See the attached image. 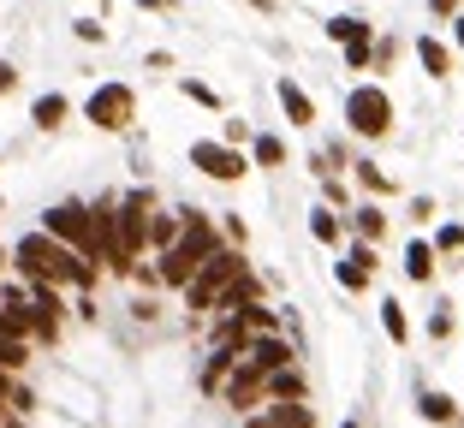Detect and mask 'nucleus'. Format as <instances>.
Returning a JSON list of instances; mask_svg holds the SVG:
<instances>
[{
	"instance_id": "nucleus-1",
	"label": "nucleus",
	"mask_w": 464,
	"mask_h": 428,
	"mask_svg": "<svg viewBox=\"0 0 464 428\" xmlns=\"http://www.w3.org/2000/svg\"><path fill=\"white\" fill-rule=\"evenodd\" d=\"M13 268H18V280H42V286H60V291H66V286L90 291V286H96V274H102L96 262H83L78 250L60 244L54 233H42V226L13 244Z\"/></svg>"
},
{
	"instance_id": "nucleus-2",
	"label": "nucleus",
	"mask_w": 464,
	"mask_h": 428,
	"mask_svg": "<svg viewBox=\"0 0 464 428\" xmlns=\"http://www.w3.org/2000/svg\"><path fill=\"white\" fill-rule=\"evenodd\" d=\"M215 250H220L215 221H208L203 208H179V244L155 256V280L173 286V291H185V286H191V274L215 256Z\"/></svg>"
},
{
	"instance_id": "nucleus-3",
	"label": "nucleus",
	"mask_w": 464,
	"mask_h": 428,
	"mask_svg": "<svg viewBox=\"0 0 464 428\" xmlns=\"http://www.w3.org/2000/svg\"><path fill=\"white\" fill-rule=\"evenodd\" d=\"M150 214H155V196H150V191L120 196V221H113V250H108V268H113V274H137V256L150 250Z\"/></svg>"
},
{
	"instance_id": "nucleus-4",
	"label": "nucleus",
	"mask_w": 464,
	"mask_h": 428,
	"mask_svg": "<svg viewBox=\"0 0 464 428\" xmlns=\"http://www.w3.org/2000/svg\"><path fill=\"white\" fill-rule=\"evenodd\" d=\"M245 268H250V262H245V250H238V244H220L215 256H208V262L191 274V286H185V309L208 316V309H215V298H220V291H227L238 274H245Z\"/></svg>"
},
{
	"instance_id": "nucleus-5",
	"label": "nucleus",
	"mask_w": 464,
	"mask_h": 428,
	"mask_svg": "<svg viewBox=\"0 0 464 428\" xmlns=\"http://www.w3.org/2000/svg\"><path fill=\"white\" fill-rule=\"evenodd\" d=\"M345 131L369 138V143L393 131V96H387L382 83H357L352 96H345Z\"/></svg>"
},
{
	"instance_id": "nucleus-6",
	"label": "nucleus",
	"mask_w": 464,
	"mask_h": 428,
	"mask_svg": "<svg viewBox=\"0 0 464 428\" xmlns=\"http://www.w3.org/2000/svg\"><path fill=\"white\" fill-rule=\"evenodd\" d=\"M83 119L96 125V131H125L137 119V90L131 83H96L90 101H83Z\"/></svg>"
},
{
	"instance_id": "nucleus-7",
	"label": "nucleus",
	"mask_w": 464,
	"mask_h": 428,
	"mask_svg": "<svg viewBox=\"0 0 464 428\" xmlns=\"http://www.w3.org/2000/svg\"><path fill=\"white\" fill-rule=\"evenodd\" d=\"M42 233H54L60 244H72L83 262H96V233H90V203H54L42 214ZM102 268V262H96Z\"/></svg>"
},
{
	"instance_id": "nucleus-8",
	"label": "nucleus",
	"mask_w": 464,
	"mask_h": 428,
	"mask_svg": "<svg viewBox=\"0 0 464 428\" xmlns=\"http://www.w3.org/2000/svg\"><path fill=\"white\" fill-rule=\"evenodd\" d=\"M328 42H340V48H345V66H352V71L375 66V24H369V18H357V13L328 18Z\"/></svg>"
},
{
	"instance_id": "nucleus-9",
	"label": "nucleus",
	"mask_w": 464,
	"mask_h": 428,
	"mask_svg": "<svg viewBox=\"0 0 464 428\" xmlns=\"http://www.w3.org/2000/svg\"><path fill=\"white\" fill-rule=\"evenodd\" d=\"M191 166L203 173V179H215V185H238L250 173V155H238L232 143L203 138V143H191Z\"/></svg>"
},
{
	"instance_id": "nucleus-10",
	"label": "nucleus",
	"mask_w": 464,
	"mask_h": 428,
	"mask_svg": "<svg viewBox=\"0 0 464 428\" xmlns=\"http://www.w3.org/2000/svg\"><path fill=\"white\" fill-rule=\"evenodd\" d=\"M245 363L268 381L274 369H286V363H298V346H292L286 333H250V346H245Z\"/></svg>"
},
{
	"instance_id": "nucleus-11",
	"label": "nucleus",
	"mask_w": 464,
	"mask_h": 428,
	"mask_svg": "<svg viewBox=\"0 0 464 428\" xmlns=\"http://www.w3.org/2000/svg\"><path fill=\"white\" fill-rule=\"evenodd\" d=\"M220 399H227L232 404V411H256V404H268V393H262V375L256 369H250V363L245 357H238V363H232V375H227V381H220Z\"/></svg>"
},
{
	"instance_id": "nucleus-12",
	"label": "nucleus",
	"mask_w": 464,
	"mask_h": 428,
	"mask_svg": "<svg viewBox=\"0 0 464 428\" xmlns=\"http://www.w3.org/2000/svg\"><path fill=\"white\" fill-rule=\"evenodd\" d=\"M245 428H315V411L304 399H268V411H250Z\"/></svg>"
},
{
	"instance_id": "nucleus-13",
	"label": "nucleus",
	"mask_w": 464,
	"mask_h": 428,
	"mask_svg": "<svg viewBox=\"0 0 464 428\" xmlns=\"http://www.w3.org/2000/svg\"><path fill=\"white\" fill-rule=\"evenodd\" d=\"M334 280H340L345 291H369V280H375V244H363V238H357V244L345 250V262L334 268Z\"/></svg>"
},
{
	"instance_id": "nucleus-14",
	"label": "nucleus",
	"mask_w": 464,
	"mask_h": 428,
	"mask_svg": "<svg viewBox=\"0 0 464 428\" xmlns=\"http://www.w3.org/2000/svg\"><path fill=\"white\" fill-rule=\"evenodd\" d=\"M262 298H268V286H262V280L245 268V274H238V280H232V286L215 298V309H250V304H262ZM215 309H208V316H215Z\"/></svg>"
},
{
	"instance_id": "nucleus-15",
	"label": "nucleus",
	"mask_w": 464,
	"mask_h": 428,
	"mask_svg": "<svg viewBox=\"0 0 464 428\" xmlns=\"http://www.w3.org/2000/svg\"><path fill=\"white\" fill-rule=\"evenodd\" d=\"M66 119H72V101L60 96V90H48V96L30 101V125H36V131H60Z\"/></svg>"
},
{
	"instance_id": "nucleus-16",
	"label": "nucleus",
	"mask_w": 464,
	"mask_h": 428,
	"mask_svg": "<svg viewBox=\"0 0 464 428\" xmlns=\"http://www.w3.org/2000/svg\"><path fill=\"white\" fill-rule=\"evenodd\" d=\"M262 393H268V399H310V381H304L298 363H286V369H274L268 381H262Z\"/></svg>"
},
{
	"instance_id": "nucleus-17",
	"label": "nucleus",
	"mask_w": 464,
	"mask_h": 428,
	"mask_svg": "<svg viewBox=\"0 0 464 428\" xmlns=\"http://www.w3.org/2000/svg\"><path fill=\"white\" fill-rule=\"evenodd\" d=\"M352 233L363 238V244H382L387 238V208L382 203H357L352 208Z\"/></svg>"
},
{
	"instance_id": "nucleus-18",
	"label": "nucleus",
	"mask_w": 464,
	"mask_h": 428,
	"mask_svg": "<svg viewBox=\"0 0 464 428\" xmlns=\"http://www.w3.org/2000/svg\"><path fill=\"white\" fill-rule=\"evenodd\" d=\"M274 96H280V108H286V119H292V125H315V101L304 96V90H298L292 78L274 83Z\"/></svg>"
},
{
	"instance_id": "nucleus-19",
	"label": "nucleus",
	"mask_w": 464,
	"mask_h": 428,
	"mask_svg": "<svg viewBox=\"0 0 464 428\" xmlns=\"http://www.w3.org/2000/svg\"><path fill=\"white\" fill-rule=\"evenodd\" d=\"M417 60H423L429 78H447V71H452V48L440 36H417Z\"/></svg>"
},
{
	"instance_id": "nucleus-20",
	"label": "nucleus",
	"mask_w": 464,
	"mask_h": 428,
	"mask_svg": "<svg viewBox=\"0 0 464 428\" xmlns=\"http://www.w3.org/2000/svg\"><path fill=\"white\" fill-rule=\"evenodd\" d=\"M405 274L417 280V286L435 280V244H429V238H411V244H405Z\"/></svg>"
},
{
	"instance_id": "nucleus-21",
	"label": "nucleus",
	"mask_w": 464,
	"mask_h": 428,
	"mask_svg": "<svg viewBox=\"0 0 464 428\" xmlns=\"http://www.w3.org/2000/svg\"><path fill=\"white\" fill-rule=\"evenodd\" d=\"M245 357V351H232V346H215L208 351V363H203V393H220V381L232 375V363Z\"/></svg>"
},
{
	"instance_id": "nucleus-22",
	"label": "nucleus",
	"mask_w": 464,
	"mask_h": 428,
	"mask_svg": "<svg viewBox=\"0 0 464 428\" xmlns=\"http://www.w3.org/2000/svg\"><path fill=\"white\" fill-rule=\"evenodd\" d=\"M310 238H315V244H340V238H345L340 208H328V203H322V208H310Z\"/></svg>"
},
{
	"instance_id": "nucleus-23",
	"label": "nucleus",
	"mask_w": 464,
	"mask_h": 428,
	"mask_svg": "<svg viewBox=\"0 0 464 428\" xmlns=\"http://www.w3.org/2000/svg\"><path fill=\"white\" fill-rule=\"evenodd\" d=\"M352 179H357V191H369V196H393V179H387L382 161H352Z\"/></svg>"
},
{
	"instance_id": "nucleus-24",
	"label": "nucleus",
	"mask_w": 464,
	"mask_h": 428,
	"mask_svg": "<svg viewBox=\"0 0 464 428\" xmlns=\"http://www.w3.org/2000/svg\"><path fill=\"white\" fill-rule=\"evenodd\" d=\"M0 399H6V411H18V416H24V411H36V393H30L24 381H18V375L6 369V363H0Z\"/></svg>"
},
{
	"instance_id": "nucleus-25",
	"label": "nucleus",
	"mask_w": 464,
	"mask_h": 428,
	"mask_svg": "<svg viewBox=\"0 0 464 428\" xmlns=\"http://www.w3.org/2000/svg\"><path fill=\"white\" fill-rule=\"evenodd\" d=\"M250 161H256V166H286V138L256 131V138H250Z\"/></svg>"
},
{
	"instance_id": "nucleus-26",
	"label": "nucleus",
	"mask_w": 464,
	"mask_h": 428,
	"mask_svg": "<svg viewBox=\"0 0 464 428\" xmlns=\"http://www.w3.org/2000/svg\"><path fill=\"white\" fill-rule=\"evenodd\" d=\"M173 244H179V208H173V214L155 208V214H150V250L161 256V250H173Z\"/></svg>"
},
{
	"instance_id": "nucleus-27",
	"label": "nucleus",
	"mask_w": 464,
	"mask_h": 428,
	"mask_svg": "<svg viewBox=\"0 0 464 428\" xmlns=\"http://www.w3.org/2000/svg\"><path fill=\"white\" fill-rule=\"evenodd\" d=\"M322 203H328V208H345V214H352V185H345L340 173H322Z\"/></svg>"
},
{
	"instance_id": "nucleus-28",
	"label": "nucleus",
	"mask_w": 464,
	"mask_h": 428,
	"mask_svg": "<svg viewBox=\"0 0 464 428\" xmlns=\"http://www.w3.org/2000/svg\"><path fill=\"white\" fill-rule=\"evenodd\" d=\"M417 411H423L429 423H440V428H447L452 416H459V411H452V399H447V393H423V399H417Z\"/></svg>"
},
{
	"instance_id": "nucleus-29",
	"label": "nucleus",
	"mask_w": 464,
	"mask_h": 428,
	"mask_svg": "<svg viewBox=\"0 0 464 428\" xmlns=\"http://www.w3.org/2000/svg\"><path fill=\"white\" fill-rule=\"evenodd\" d=\"M0 363H6V369H30V339H0Z\"/></svg>"
},
{
	"instance_id": "nucleus-30",
	"label": "nucleus",
	"mask_w": 464,
	"mask_h": 428,
	"mask_svg": "<svg viewBox=\"0 0 464 428\" xmlns=\"http://www.w3.org/2000/svg\"><path fill=\"white\" fill-rule=\"evenodd\" d=\"M382 328H387L393 346H399V339H411V321H405V309H399V304H382Z\"/></svg>"
},
{
	"instance_id": "nucleus-31",
	"label": "nucleus",
	"mask_w": 464,
	"mask_h": 428,
	"mask_svg": "<svg viewBox=\"0 0 464 428\" xmlns=\"http://www.w3.org/2000/svg\"><path fill=\"white\" fill-rule=\"evenodd\" d=\"M179 90H185V96H191L197 108H220V96H215V90H208L203 78H179Z\"/></svg>"
},
{
	"instance_id": "nucleus-32",
	"label": "nucleus",
	"mask_w": 464,
	"mask_h": 428,
	"mask_svg": "<svg viewBox=\"0 0 464 428\" xmlns=\"http://www.w3.org/2000/svg\"><path fill=\"white\" fill-rule=\"evenodd\" d=\"M440 250L459 256V250H464V226H440V233H435V256H440Z\"/></svg>"
},
{
	"instance_id": "nucleus-33",
	"label": "nucleus",
	"mask_w": 464,
	"mask_h": 428,
	"mask_svg": "<svg viewBox=\"0 0 464 428\" xmlns=\"http://www.w3.org/2000/svg\"><path fill=\"white\" fill-rule=\"evenodd\" d=\"M78 42H108V24H102V18H78Z\"/></svg>"
},
{
	"instance_id": "nucleus-34",
	"label": "nucleus",
	"mask_w": 464,
	"mask_h": 428,
	"mask_svg": "<svg viewBox=\"0 0 464 428\" xmlns=\"http://www.w3.org/2000/svg\"><path fill=\"white\" fill-rule=\"evenodd\" d=\"M250 138H256V131H250V119H227V143H232V149H238V143H250Z\"/></svg>"
},
{
	"instance_id": "nucleus-35",
	"label": "nucleus",
	"mask_w": 464,
	"mask_h": 428,
	"mask_svg": "<svg viewBox=\"0 0 464 428\" xmlns=\"http://www.w3.org/2000/svg\"><path fill=\"white\" fill-rule=\"evenodd\" d=\"M429 333H435V339H447V333H452V316H447V304H440L435 316H429Z\"/></svg>"
},
{
	"instance_id": "nucleus-36",
	"label": "nucleus",
	"mask_w": 464,
	"mask_h": 428,
	"mask_svg": "<svg viewBox=\"0 0 464 428\" xmlns=\"http://www.w3.org/2000/svg\"><path fill=\"white\" fill-rule=\"evenodd\" d=\"M13 90H18V71L6 66V60H0V96H13Z\"/></svg>"
},
{
	"instance_id": "nucleus-37",
	"label": "nucleus",
	"mask_w": 464,
	"mask_h": 428,
	"mask_svg": "<svg viewBox=\"0 0 464 428\" xmlns=\"http://www.w3.org/2000/svg\"><path fill=\"white\" fill-rule=\"evenodd\" d=\"M429 13H435V18H452V13H459V0H429Z\"/></svg>"
},
{
	"instance_id": "nucleus-38",
	"label": "nucleus",
	"mask_w": 464,
	"mask_h": 428,
	"mask_svg": "<svg viewBox=\"0 0 464 428\" xmlns=\"http://www.w3.org/2000/svg\"><path fill=\"white\" fill-rule=\"evenodd\" d=\"M447 24H452V42H459V54H464V13H452Z\"/></svg>"
},
{
	"instance_id": "nucleus-39",
	"label": "nucleus",
	"mask_w": 464,
	"mask_h": 428,
	"mask_svg": "<svg viewBox=\"0 0 464 428\" xmlns=\"http://www.w3.org/2000/svg\"><path fill=\"white\" fill-rule=\"evenodd\" d=\"M137 6H150V13H173L179 0H137Z\"/></svg>"
},
{
	"instance_id": "nucleus-40",
	"label": "nucleus",
	"mask_w": 464,
	"mask_h": 428,
	"mask_svg": "<svg viewBox=\"0 0 464 428\" xmlns=\"http://www.w3.org/2000/svg\"><path fill=\"white\" fill-rule=\"evenodd\" d=\"M250 6H256V13H268V6H274V0H250Z\"/></svg>"
},
{
	"instance_id": "nucleus-41",
	"label": "nucleus",
	"mask_w": 464,
	"mask_h": 428,
	"mask_svg": "<svg viewBox=\"0 0 464 428\" xmlns=\"http://www.w3.org/2000/svg\"><path fill=\"white\" fill-rule=\"evenodd\" d=\"M6 262H13V256H0V268H6Z\"/></svg>"
},
{
	"instance_id": "nucleus-42",
	"label": "nucleus",
	"mask_w": 464,
	"mask_h": 428,
	"mask_svg": "<svg viewBox=\"0 0 464 428\" xmlns=\"http://www.w3.org/2000/svg\"><path fill=\"white\" fill-rule=\"evenodd\" d=\"M340 428H357V423H340Z\"/></svg>"
}]
</instances>
